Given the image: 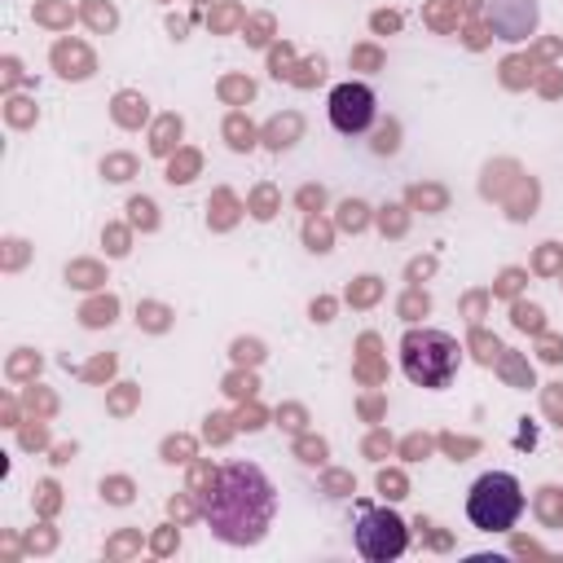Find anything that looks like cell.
Here are the masks:
<instances>
[{
    "label": "cell",
    "mask_w": 563,
    "mask_h": 563,
    "mask_svg": "<svg viewBox=\"0 0 563 563\" xmlns=\"http://www.w3.org/2000/svg\"><path fill=\"white\" fill-rule=\"evenodd\" d=\"M202 515L224 545H260L277 515V488L255 462H229L216 471Z\"/></svg>",
    "instance_id": "6da1fadb"
},
{
    "label": "cell",
    "mask_w": 563,
    "mask_h": 563,
    "mask_svg": "<svg viewBox=\"0 0 563 563\" xmlns=\"http://www.w3.org/2000/svg\"><path fill=\"white\" fill-rule=\"evenodd\" d=\"M457 365H462V347H457L453 334L431 330V325L405 330V339H400V369H405L409 383L440 391V387H449L457 378Z\"/></svg>",
    "instance_id": "7a4b0ae2"
},
{
    "label": "cell",
    "mask_w": 563,
    "mask_h": 563,
    "mask_svg": "<svg viewBox=\"0 0 563 563\" xmlns=\"http://www.w3.org/2000/svg\"><path fill=\"white\" fill-rule=\"evenodd\" d=\"M523 515V488L510 471H484L466 493V519L479 532H510Z\"/></svg>",
    "instance_id": "3957f363"
},
{
    "label": "cell",
    "mask_w": 563,
    "mask_h": 563,
    "mask_svg": "<svg viewBox=\"0 0 563 563\" xmlns=\"http://www.w3.org/2000/svg\"><path fill=\"white\" fill-rule=\"evenodd\" d=\"M352 541H356V554L365 563H387V559H400L405 545H409V528L396 510L387 506H361L356 510V528H352Z\"/></svg>",
    "instance_id": "277c9868"
},
{
    "label": "cell",
    "mask_w": 563,
    "mask_h": 563,
    "mask_svg": "<svg viewBox=\"0 0 563 563\" xmlns=\"http://www.w3.org/2000/svg\"><path fill=\"white\" fill-rule=\"evenodd\" d=\"M325 110H330L334 132H343V136H361V132H369V123H374V114H378V101H374V88H369V84L347 79V84H334Z\"/></svg>",
    "instance_id": "5b68a950"
}]
</instances>
